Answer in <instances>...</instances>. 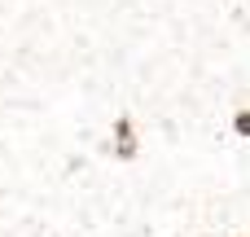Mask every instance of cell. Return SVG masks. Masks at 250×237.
<instances>
[{
    "instance_id": "cell-1",
    "label": "cell",
    "mask_w": 250,
    "mask_h": 237,
    "mask_svg": "<svg viewBox=\"0 0 250 237\" xmlns=\"http://www.w3.org/2000/svg\"><path fill=\"white\" fill-rule=\"evenodd\" d=\"M114 136H119V158H132V154H136V141H132V119H114Z\"/></svg>"
},
{
    "instance_id": "cell-2",
    "label": "cell",
    "mask_w": 250,
    "mask_h": 237,
    "mask_svg": "<svg viewBox=\"0 0 250 237\" xmlns=\"http://www.w3.org/2000/svg\"><path fill=\"white\" fill-rule=\"evenodd\" d=\"M233 132L237 136H250V110H237L233 114Z\"/></svg>"
}]
</instances>
